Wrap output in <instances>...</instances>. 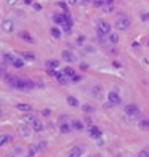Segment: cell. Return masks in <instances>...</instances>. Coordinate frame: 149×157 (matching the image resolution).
Segmentation results:
<instances>
[{"mask_svg":"<svg viewBox=\"0 0 149 157\" xmlns=\"http://www.w3.org/2000/svg\"><path fill=\"white\" fill-rule=\"evenodd\" d=\"M7 82H8L10 87L16 90H32L35 87L32 80H29L26 77H15V75H8L7 77Z\"/></svg>","mask_w":149,"mask_h":157,"instance_id":"obj_1","label":"cell"},{"mask_svg":"<svg viewBox=\"0 0 149 157\" xmlns=\"http://www.w3.org/2000/svg\"><path fill=\"white\" fill-rule=\"evenodd\" d=\"M116 26L117 29H120V31H125V29H128L130 26H132V19H130L128 16H124V15H120V16H117L116 19Z\"/></svg>","mask_w":149,"mask_h":157,"instance_id":"obj_2","label":"cell"},{"mask_svg":"<svg viewBox=\"0 0 149 157\" xmlns=\"http://www.w3.org/2000/svg\"><path fill=\"white\" fill-rule=\"evenodd\" d=\"M48 72L51 74V75H55L56 77V80L59 82L61 85H67L69 84V79H67V75H66L63 71H55V69H48Z\"/></svg>","mask_w":149,"mask_h":157,"instance_id":"obj_3","label":"cell"},{"mask_svg":"<svg viewBox=\"0 0 149 157\" xmlns=\"http://www.w3.org/2000/svg\"><path fill=\"white\" fill-rule=\"evenodd\" d=\"M112 26L109 24V23H106V21H100L98 23V34L100 35H108V34H111L112 31Z\"/></svg>","mask_w":149,"mask_h":157,"instance_id":"obj_4","label":"cell"},{"mask_svg":"<svg viewBox=\"0 0 149 157\" xmlns=\"http://www.w3.org/2000/svg\"><path fill=\"white\" fill-rule=\"evenodd\" d=\"M124 111H125V114H127L128 117H135V116L140 114V109H138L136 104H127L124 108Z\"/></svg>","mask_w":149,"mask_h":157,"instance_id":"obj_5","label":"cell"},{"mask_svg":"<svg viewBox=\"0 0 149 157\" xmlns=\"http://www.w3.org/2000/svg\"><path fill=\"white\" fill-rule=\"evenodd\" d=\"M108 100H109V103H111L112 106H119L122 103V98L119 96V93H117V92H109Z\"/></svg>","mask_w":149,"mask_h":157,"instance_id":"obj_6","label":"cell"},{"mask_svg":"<svg viewBox=\"0 0 149 157\" xmlns=\"http://www.w3.org/2000/svg\"><path fill=\"white\" fill-rule=\"evenodd\" d=\"M2 29H3V32L10 34L15 31V23H13L11 19H5L3 23H2Z\"/></svg>","mask_w":149,"mask_h":157,"instance_id":"obj_7","label":"cell"},{"mask_svg":"<svg viewBox=\"0 0 149 157\" xmlns=\"http://www.w3.org/2000/svg\"><path fill=\"white\" fill-rule=\"evenodd\" d=\"M88 135L92 138H95V140H98V138H101V130L98 128L96 125H90L88 127Z\"/></svg>","mask_w":149,"mask_h":157,"instance_id":"obj_8","label":"cell"},{"mask_svg":"<svg viewBox=\"0 0 149 157\" xmlns=\"http://www.w3.org/2000/svg\"><path fill=\"white\" fill-rule=\"evenodd\" d=\"M18 133H19L23 138H29L31 136V128H29L27 125H19V127H18Z\"/></svg>","mask_w":149,"mask_h":157,"instance_id":"obj_9","label":"cell"},{"mask_svg":"<svg viewBox=\"0 0 149 157\" xmlns=\"http://www.w3.org/2000/svg\"><path fill=\"white\" fill-rule=\"evenodd\" d=\"M61 55H63V59H64L66 63H74V61H76V55H74L72 51H69V50H64Z\"/></svg>","mask_w":149,"mask_h":157,"instance_id":"obj_10","label":"cell"},{"mask_svg":"<svg viewBox=\"0 0 149 157\" xmlns=\"http://www.w3.org/2000/svg\"><path fill=\"white\" fill-rule=\"evenodd\" d=\"M80 156H82V148H79V146H74L67 154V157H80Z\"/></svg>","mask_w":149,"mask_h":157,"instance_id":"obj_11","label":"cell"},{"mask_svg":"<svg viewBox=\"0 0 149 157\" xmlns=\"http://www.w3.org/2000/svg\"><path fill=\"white\" fill-rule=\"evenodd\" d=\"M53 21H55V23H56L58 26H63V24H66L64 13H59V15H55V16H53Z\"/></svg>","mask_w":149,"mask_h":157,"instance_id":"obj_12","label":"cell"},{"mask_svg":"<svg viewBox=\"0 0 149 157\" xmlns=\"http://www.w3.org/2000/svg\"><path fill=\"white\" fill-rule=\"evenodd\" d=\"M31 128L34 130V132H42V130H43V124H42L40 120H34L32 124H31Z\"/></svg>","mask_w":149,"mask_h":157,"instance_id":"obj_13","label":"cell"},{"mask_svg":"<svg viewBox=\"0 0 149 157\" xmlns=\"http://www.w3.org/2000/svg\"><path fill=\"white\" fill-rule=\"evenodd\" d=\"M45 66H47V69H58V67H59V61L48 59L47 63H45Z\"/></svg>","mask_w":149,"mask_h":157,"instance_id":"obj_14","label":"cell"},{"mask_svg":"<svg viewBox=\"0 0 149 157\" xmlns=\"http://www.w3.org/2000/svg\"><path fill=\"white\" fill-rule=\"evenodd\" d=\"M71 127H72V130H77V132H82V130L85 128L80 120H72L71 122Z\"/></svg>","mask_w":149,"mask_h":157,"instance_id":"obj_15","label":"cell"},{"mask_svg":"<svg viewBox=\"0 0 149 157\" xmlns=\"http://www.w3.org/2000/svg\"><path fill=\"white\" fill-rule=\"evenodd\" d=\"M50 34H51V37H53V39H56V40L63 37V32H61V29H59V27H51Z\"/></svg>","mask_w":149,"mask_h":157,"instance_id":"obj_16","label":"cell"},{"mask_svg":"<svg viewBox=\"0 0 149 157\" xmlns=\"http://www.w3.org/2000/svg\"><path fill=\"white\" fill-rule=\"evenodd\" d=\"M16 108H18V111H23V112H31V111H32V106L26 104V103H19Z\"/></svg>","mask_w":149,"mask_h":157,"instance_id":"obj_17","label":"cell"},{"mask_svg":"<svg viewBox=\"0 0 149 157\" xmlns=\"http://www.w3.org/2000/svg\"><path fill=\"white\" fill-rule=\"evenodd\" d=\"M19 37H21L24 42H27V43H34V39H32V35H31L29 32H21Z\"/></svg>","mask_w":149,"mask_h":157,"instance_id":"obj_18","label":"cell"},{"mask_svg":"<svg viewBox=\"0 0 149 157\" xmlns=\"http://www.w3.org/2000/svg\"><path fill=\"white\" fill-rule=\"evenodd\" d=\"M11 66H15V67H23L24 66V59L23 58H18V56H15V59H13V63H11Z\"/></svg>","mask_w":149,"mask_h":157,"instance_id":"obj_19","label":"cell"},{"mask_svg":"<svg viewBox=\"0 0 149 157\" xmlns=\"http://www.w3.org/2000/svg\"><path fill=\"white\" fill-rule=\"evenodd\" d=\"M138 127H140L141 130H149V119H141V120L138 122Z\"/></svg>","mask_w":149,"mask_h":157,"instance_id":"obj_20","label":"cell"},{"mask_svg":"<svg viewBox=\"0 0 149 157\" xmlns=\"http://www.w3.org/2000/svg\"><path fill=\"white\" fill-rule=\"evenodd\" d=\"M67 103L72 106V108H79V106H80L79 104V100H77L76 96H67Z\"/></svg>","mask_w":149,"mask_h":157,"instance_id":"obj_21","label":"cell"},{"mask_svg":"<svg viewBox=\"0 0 149 157\" xmlns=\"http://www.w3.org/2000/svg\"><path fill=\"white\" fill-rule=\"evenodd\" d=\"M8 141H11V136H10V135H0V148L3 144H7Z\"/></svg>","mask_w":149,"mask_h":157,"instance_id":"obj_22","label":"cell"},{"mask_svg":"<svg viewBox=\"0 0 149 157\" xmlns=\"http://www.w3.org/2000/svg\"><path fill=\"white\" fill-rule=\"evenodd\" d=\"M71 130H72V127H71L69 124H61L59 125V132L61 133H69Z\"/></svg>","mask_w":149,"mask_h":157,"instance_id":"obj_23","label":"cell"},{"mask_svg":"<svg viewBox=\"0 0 149 157\" xmlns=\"http://www.w3.org/2000/svg\"><path fill=\"white\" fill-rule=\"evenodd\" d=\"M35 148H37V151H45V149H47V141H45V140H40V141L35 144Z\"/></svg>","mask_w":149,"mask_h":157,"instance_id":"obj_24","label":"cell"},{"mask_svg":"<svg viewBox=\"0 0 149 157\" xmlns=\"http://www.w3.org/2000/svg\"><path fill=\"white\" fill-rule=\"evenodd\" d=\"M15 56H16V55H13V53H7V55L3 56V59H5V63L11 64V63H13V59H15Z\"/></svg>","mask_w":149,"mask_h":157,"instance_id":"obj_25","label":"cell"},{"mask_svg":"<svg viewBox=\"0 0 149 157\" xmlns=\"http://www.w3.org/2000/svg\"><path fill=\"white\" fill-rule=\"evenodd\" d=\"M23 58H24V59H29V61H35V55H32V53H29V51L23 53Z\"/></svg>","mask_w":149,"mask_h":157,"instance_id":"obj_26","label":"cell"},{"mask_svg":"<svg viewBox=\"0 0 149 157\" xmlns=\"http://www.w3.org/2000/svg\"><path fill=\"white\" fill-rule=\"evenodd\" d=\"M108 37H109V42H112V43H117V42H119V35L114 34V32L108 34Z\"/></svg>","mask_w":149,"mask_h":157,"instance_id":"obj_27","label":"cell"},{"mask_svg":"<svg viewBox=\"0 0 149 157\" xmlns=\"http://www.w3.org/2000/svg\"><path fill=\"white\" fill-rule=\"evenodd\" d=\"M63 72H64L67 77H74V75H76V71H74L72 67H66L64 71H63Z\"/></svg>","mask_w":149,"mask_h":157,"instance_id":"obj_28","label":"cell"},{"mask_svg":"<svg viewBox=\"0 0 149 157\" xmlns=\"http://www.w3.org/2000/svg\"><path fill=\"white\" fill-rule=\"evenodd\" d=\"M34 120H35V117H34L32 114H27V116H24V122H26V124H32Z\"/></svg>","mask_w":149,"mask_h":157,"instance_id":"obj_29","label":"cell"},{"mask_svg":"<svg viewBox=\"0 0 149 157\" xmlns=\"http://www.w3.org/2000/svg\"><path fill=\"white\" fill-rule=\"evenodd\" d=\"M82 111H84V112H88V114H92L93 111H95V109H93L92 106H88V104H85V106H82Z\"/></svg>","mask_w":149,"mask_h":157,"instance_id":"obj_30","label":"cell"},{"mask_svg":"<svg viewBox=\"0 0 149 157\" xmlns=\"http://www.w3.org/2000/svg\"><path fill=\"white\" fill-rule=\"evenodd\" d=\"M136 157H149V151H140Z\"/></svg>","mask_w":149,"mask_h":157,"instance_id":"obj_31","label":"cell"},{"mask_svg":"<svg viewBox=\"0 0 149 157\" xmlns=\"http://www.w3.org/2000/svg\"><path fill=\"white\" fill-rule=\"evenodd\" d=\"M50 114H51V111H50V109H43V111H42V116H45V117H48Z\"/></svg>","mask_w":149,"mask_h":157,"instance_id":"obj_32","label":"cell"},{"mask_svg":"<svg viewBox=\"0 0 149 157\" xmlns=\"http://www.w3.org/2000/svg\"><path fill=\"white\" fill-rule=\"evenodd\" d=\"M95 5L96 7H103L104 5V0H95Z\"/></svg>","mask_w":149,"mask_h":157,"instance_id":"obj_33","label":"cell"},{"mask_svg":"<svg viewBox=\"0 0 149 157\" xmlns=\"http://www.w3.org/2000/svg\"><path fill=\"white\" fill-rule=\"evenodd\" d=\"M80 79H82V77H80V75H77V74H76L74 77H71V80H72V82H79Z\"/></svg>","mask_w":149,"mask_h":157,"instance_id":"obj_34","label":"cell"},{"mask_svg":"<svg viewBox=\"0 0 149 157\" xmlns=\"http://www.w3.org/2000/svg\"><path fill=\"white\" fill-rule=\"evenodd\" d=\"M84 42H85V37H84V35H80L79 39H77V43H79V45H82Z\"/></svg>","mask_w":149,"mask_h":157,"instance_id":"obj_35","label":"cell"},{"mask_svg":"<svg viewBox=\"0 0 149 157\" xmlns=\"http://www.w3.org/2000/svg\"><path fill=\"white\" fill-rule=\"evenodd\" d=\"M34 10H37V11H40V10H42V5H39V3H34Z\"/></svg>","mask_w":149,"mask_h":157,"instance_id":"obj_36","label":"cell"},{"mask_svg":"<svg viewBox=\"0 0 149 157\" xmlns=\"http://www.w3.org/2000/svg\"><path fill=\"white\" fill-rule=\"evenodd\" d=\"M80 67H82V69H88V64H85V63H82V64H80Z\"/></svg>","mask_w":149,"mask_h":157,"instance_id":"obj_37","label":"cell"},{"mask_svg":"<svg viewBox=\"0 0 149 157\" xmlns=\"http://www.w3.org/2000/svg\"><path fill=\"white\" fill-rule=\"evenodd\" d=\"M112 2L114 0H104V3H108V5H112Z\"/></svg>","mask_w":149,"mask_h":157,"instance_id":"obj_38","label":"cell"},{"mask_svg":"<svg viewBox=\"0 0 149 157\" xmlns=\"http://www.w3.org/2000/svg\"><path fill=\"white\" fill-rule=\"evenodd\" d=\"M24 3L26 5H31V3H32V0H24Z\"/></svg>","mask_w":149,"mask_h":157,"instance_id":"obj_39","label":"cell"},{"mask_svg":"<svg viewBox=\"0 0 149 157\" xmlns=\"http://www.w3.org/2000/svg\"><path fill=\"white\" fill-rule=\"evenodd\" d=\"M5 157H16V154L13 152V154H8V156H5Z\"/></svg>","mask_w":149,"mask_h":157,"instance_id":"obj_40","label":"cell"},{"mask_svg":"<svg viewBox=\"0 0 149 157\" xmlns=\"http://www.w3.org/2000/svg\"><path fill=\"white\" fill-rule=\"evenodd\" d=\"M15 2H16V0H8V3H10V5H13Z\"/></svg>","mask_w":149,"mask_h":157,"instance_id":"obj_41","label":"cell"},{"mask_svg":"<svg viewBox=\"0 0 149 157\" xmlns=\"http://www.w3.org/2000/svg\"><path fill=\"white\" fill-rule=\"evenodd\" d=\"M0 116H2V109H0Z\"/></svg>","mask_w":149,"mask_h":157,"instance_id":"obj_42","label":"cell"},{"mask_svg":"<svg viewBox=\"0 0 149 157\" xmlns=\"http://www.w3.org/2000/svg\"><path fill=\"white\" fill-rule=\"evenodd\" d=\"M84 2H87V0H84Z\"/></svg>","mask_w":149,"mask_h":157,"instance_id":"obj_43","label":"cell"}]
</instances>
